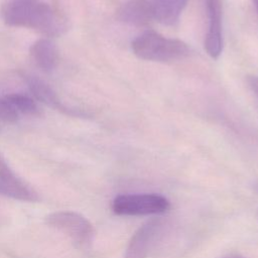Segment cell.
Wrapping results in <instances>:
<instances>
[{"instance_id": "cell-1", "label": "cell", "mask_w": 258, "mask_h": 258, "mask_svg": "<svg viewBox=\"0 0 258 258\" xmlns=\"http://www.w3.org/2000/svg\"><path fill=\"white\" fill-rule=\"evenodd\" d=\"M2 17L9 26L33 29L46 36L58 35L64 29L62 18L42 0H7Z\"/></svg>"}, {"instance_id": "cell-2", "label": "cell", "mask_w": 258, "mask_h": 258, "mask_svg": "<svg viewBox=\"0 0 258 258\" xmlns=\"http://www.w3.org/2000/svg\"><path fill=\"white\" fill-rule=\"evenodd\" d=\"M131 47L137 57L152 61L176 60L189 53V47L185 42L167 38L153 30H147L138 35L132 41Z\"/></svg>"}, {"instance_id": "cell-3", "label": "cell", "mask_w": 258, "mask_h": 258, "mask_svg": "<svg viewBox=\"0 0 258 258\" xmlns=\"http://www.w3.org/2000/svg\"><path fill=\"white\" fill-rule=\"evenodd\" d=\"M45 222L48 226L66 234L78 248L87 249L94 240L95 230L93 225L79 213L71 211L54 212L45 218Z\"/></svg>"}, {"instance_id": "cell-4", "label": "cell", "mask_w": 258, "mask_h": 258, "mask_svg": "<svg viewBox=\"0 0 258 258\" xmlns=\"http://www.w3.org/2000/svg\"><path fill=\"white\" fill-rule=\"evenodd\" d=\"M169 207V201L157 194L119 195L112 202V210L119 216L159 215Z\"/></svg>"}, {"instance_id": "cell-5", "label": "cell", "mask_w": 258, "mask_h": 258, "mask_svg": "<svg viewBox=\"0 0 258 258\" xmlns=\"http://www.w3.org/2000/svg\"><path fill=\"white\" fill-rule=\"evenodd\" d=\"M165 222L160 218H153L144 223L132 235L124 258H146L164 233Z\"/></svg>"}, {"instance_id": "cell-6", "label": "cell", "mask_w": 258, "mask_h": 258, "mask_svg": "<svg viewBox=\"0 0 258 258\" xmlns=\"http://www.w3.org/2000/svg\"><path fill=\"white\" fill-rule=\"evenodd\" d=\"M0 195L22 202H36L37 192L22 180L0 154Z\"/></svg>"}, {"instance_id": "cell-7", "label": "cell", "mask_w": 258, "mask_h": 258, "mask_svg": "<svg viewBox=\"0 0 258 258\" xmlns=\"http://www.w3.org/2000/svg\"><path fill=\"white\" fill-rule=\"evenodd\" d=\"M206 7L209 26L205 38V49L211 57L218 58L223 50L221 0H206Z\"/></svg>"}, {"instance_id": "cell-8", "label": "cell", "mask_w": 258, "mask_h": 258, "mask_svg": "<svg viewBox=\"0 0 258 258\" xmlns=\"http://www.w3.org/2000/svg\"><path fill=\"white\" fill-rule=\"evenodd\" d=\"M23 77L30 93L40 103L66 114L73 116L82 115V112H79L76 109H69L63 105L55 91L42 79L34 75H24Z\"/></svg>"}, {"instance_id": "cell-9", "label": "cell", "mask_w": 258, "mask_h": 258, "mask_svg": "<svg viewBox=\"0 0 258 258\" xmlns=\"http://www.w3.org/2000/svg\"><path fill=\"white\" fill-rule=\"evenodd\" d=\"M118 18L134 25L148 23L153 19L150 0H128L118 10Z\"/></svg>"}, {"instance_id": "cell-10", "label": "cell", "mask_w": 258, "mask_h": 258, "mask_svg": "<svg viewBox=\"0 0 258 258\" xmlns=\"http://www.w3.org/2000/svg\"><path fill=\"white\" fill-rule=\"evenodd\" d=\"M30 55L34 63L43 72L52 71L58 61L55 44L49 38H40L30 47Z\"/></svg>"}, {"instance_id": "cell-11", "label": "cell", "mask_w": 258, "mask_h": 258, "mask_svg": "<svg viewBox=\"0 0 258 258\" xmlns=\"http://www.w3.org/2000/svg\"><path fill=\"white\" fill-rule=\"evenodd\" d=\"M188 0H150L152 17L164 25H174Z\"/></svg>"}, {"instance_id": "cell-12", "label": "cell", "mask_w": 258, "mask_h": 258, "mask_svg": "<svg viewBox=\"0 0 258 258\" xmlns=\"http://www.w3.org/2000/svg\"><path fill=\"white\" fill-rule=\"evenodd\" d=\"M18 113L26 115H38L39 109L35 101L29 96L21 93H12L5 96Z\"/></svg>"}, {"instance_id": "cell-13", "label": "cell", "mask_w": 258, "mask_h": 258, "mask_svg": "<svg viewBox=\"0 0 258 258\" xmlns=\"http://www.w3.org/2000/svg\"><path fill=\"white\" fill-rule=\"evenodd\" d=\"M0 120L5 123H15L18 120V112L4 97H0Z\"/></svg>"}, {"instance_id": "cell-14", "label": "cell", "mask_w": 258, "mask_h": 258, "mask_svg": "<svg viewBox=\"0 0 258 258\" xmlns=\"http://www.w3.org/2000/svg\"><path fill=\"white\" fill-rule=\"evenodd\" d=\"M248 83L253 92L256 94L258 97V77L257 76H249L248 78Z\"/></svg>"}, {"instance_id": "cell-15", "label": "cell", "mask_w": 258, "mask_h": 258, "mask_svg": "<svg viewBox=\"0 0 258 258\" xmlns=\"http://www.w3.org/2000/svg\"><path fill=\"white\" fill-rule=\"evenodd\" d=\"M223 258H245V257H242L240 255H229V256H226Z\"/></svg>"}, {"instance_id": "cell-16", "label": "cell", "mask_w": 258, "mask_h": 258, "mask_svg": "<svg viewBox=\"0 0 258 258\" xmlns=\"http://www.w3.org/2000/svg\"><path fill=\"white\" fill-rule=\"evenodd\" d=\"M253 3H254L255 8H256V10H257V12H258V0H253Z\"/></svg>"}]
</instances>
